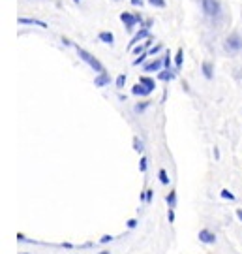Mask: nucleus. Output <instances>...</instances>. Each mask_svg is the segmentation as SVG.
Segmentation results:
<instances>
[{"label": "nucleus", "mask_w": 242, "mask_h": 254, "mask_svg": "<svg viewBox=\"0 0 242 254\" xmlns=\"http://www.w3.org/2000/svg\"><path fill=\"white\" fill-rule=\"evenodd\" d=\"M132 93L136 96H149L151 95V91L143 85V83H137V85H134V89H132Z\"/></svg>", "instance_id": "nucleus-8"}, {"label": "nucleus", "mask_w": 242, "mask_h": 254, "mask_svg": "<svg viewBox=\"0 0 242 254\" xmlns=\"http://www.w3.org/2000/svg\"><path fill=\"white\" fill-rule=\"evenodd\" d=\"M21 254H29V253H21Z\"/></svg>", "instance_id": "nucleus-35"}, {"label": "nucleus", "mask_w": 242, "mask_h": 254, "mask_svg": "<svg viewBox=\"0 0 242 254\" xmlns=\"http://www.w3.org/2000/svg\"><path fill=\"white\" fill-rule=\"evenodd\" d=\"M164 66H167V68L171 66V57H169V55H167L166 59H164Z\"/></svg>", "instance_id": "nucleus-31"}, {"label": "nucleus", "mask_w": 242, "mask_h": 254, "mask_svg": "<svg viewBox=\"0 0 242 254\" xmlns=\"http://www.w3.org/2000/svg\"><path fill=\"white\" fill-rule=\"evenodd\" d=\"M220 196H222L224 200H229V202H233V200H235V194H233V192H229L227 189H224V190L220 192Z\"/></svg>", "instance_id": "nucleus-18"}, {"label": "nucleus", "mask_w": 242, "mask_h": 254, "mask_svg": "<svg viewBox=\"0 0 242 254\" xmlns=\"http://www.w3.org/2000/svg\"><path fill=\"white\" fill-rule=\"evenodd\" d=\"M132 4H134V6H137V4L141 6V0H132Z\"/></svg>", "instance_id": "nucleus-33"}, {"label": "nucleus", "mask_w": 242, "mask_h": 254, "mask_svg": "<svg viewBox=\"0 0 242 254\" xmlns=\"http://www.w3.org/2000/svg\"><path fill=\"white\" fill-rule=\"evenodd\" d=\"M134 149H136L137 153H143V149H145V145H143V142L139 138H134Z\"/></svg>", "instance_id": "nucleus-19"}, {"label": "nucleus", "mask_w": 242, "mask_h": 254, "mask_svg": "<svg viewBox=\"0 0 242 254\" xmlns=\"http://www.w3.org/2000/svg\"><path fill=\"white\" fill-rule=\"evenodd\" d=\"M152 198H154V190H147V192H145V202H147V204H151Z\"/></svg>", "instance_id": "nucleus-26"}, {"label": "nucleus", "mask_w": 242, "mask_h": 254, "mask_svg": "<svg viewBox=\"0 0 242 254\" xmlns=\"http://www.w3.org/2000/svg\"><path fill=\"white\" fill-rule=\"evenodd\" d=\"M136 226H137V221H136V219H130V221H128V228H130V230H134Z\"/></svg>", "instance_id": "nucleus-29"}, {"label": "nucleus", "mask_w": 242, "mask_h": 254, "mask_svg": "<svg viewBox=\"0 0 242 254\" xmlns=\"http://www.w3.org/2000/svg\"><path fill=\"white\" fill-rule=\"evenodd\" d=\"M143 38H149V31H147V29H143V31H139L136 34V36H134V38H132V42H130V51H132V49L136 48V44L137 42H139V40H143Z\"/></svg>", "instance_id": "nucleus-7"}, {"label": "nucleus", "mask_w": 242, "mask_h": 254, "mask_svg": "<svg viewBox=\"0 0 242 254\" xmlns=\"http://www.w3.org/2000/svg\"><path fill=\"white\" fill-rule=\"evenodd\" d=\"M19 23H21V25H38V27H42V29H47L45 23H44V21H38V19H25V17H21Z\"/></svg>", "instance_id": "nucleus-10"}, {"label": "nucleus", "mask_w": 242, "mask_h": 254, "mask_svg": "<svg viewBox=\"0 0 242 254\" xmlns=\"http://www.w3.org/2000/svg\"><path fill=\"white\" fill-rule=\"evenodd\" d=\"M147 168H149V159H147V157H143L141 162H139V170H141V172H147Z\"/></svg>", "instance_id": "nucleus-22"}, {"label": "nucleus", "mask_w": 242, "mask_h": 254, "mask_svg": "<svg viewBox=\"0 0 242 254\" xmlns=\"http://www.w3.org/2000/svg\"><path fill=\"white\" fill-rule=\"evenodd\" d=\"M100 40H102V42H106V44H109V46H111V44L115 42V36H113L111 32H100Z\"/></svg>", "instance_id": "nucleus-13"}, {"label": "nucleus", "mask_w": 242, "mask_h": 254, "mask_svg": "<svg viewBox=\"0 0 242 254\" xmlns=\"http://www.w3.org/2000/svg\"><path fill=\"white\" fill-rule=\"evenodd\" d=\"M145 59H147V53H141V57H139V59H136V61H134V66H139V64L143 63Z\"/></svg>", "instance_id": "nucleus-27"}, {"label": "nucleus", "mask_w": 242, "mask_h": 254, "mask_svg": "<svg viewBox=\"0 0 242 254\" xmlns=\"http://www.w3.org/2000/svg\"><path fill=\"white\" fill-rule=\"evenodd\" d=\"M201 8H203V14L209 17V19H216L222 14V4L220 0H201Z\"/></svg>", "instance_id": "nucleus-1"}, {"label": "nucleus", "mask_w": 242, "mask_h": 254, "mask_svg": "<svg viewBox=\"0 0 242 254\" xmlns=\"http://www.w3.org/2000/svg\"><path fill=\"white\" fill-rule=\"evenodd\" d=\"M158 78H160V79H162V81H171V79H173V78H175V74H173V72H171V70L167 68L166 72H162V74H160Z\"/></svg>", "instance_id": "nucleus-16"}, {"label": "nucleus", "mask_w": 242, "mask_h": 254, "mask_svg": "<svg viewBox=\"0 0 242 254\" xmlns=\"http://www.w3.org/2000/svg\"><path fill=\"white\" fill-rule=\"evenodd\" d=\"M199 241L205 243V245H214V243H216V234L205 228V230L199 232Z\"/></svg>", "instance_id": "nucleus-5"}, {"label": "nucleus", "mask_w": 242, "mask_h": 254, "mask_svg": "<svg viewBox=\"0 0 242 254\" xmlns=\"http://www.w3.org/2000/svg\"><path fill=\"white\" fill-rule=\"evenodd\" d=\"M167 221L175 222V211H173V207H169V211H167Z\"/></svg>", "instance_id": "nucleus-25"}, {"label": "nucleus", "mask_w": 242, "mask_h": 254, "mask_svg": "<svg viewBox=\"0 0 242 254\" xmlns=\"http://www.w3.org/2000/svg\"><path fill=\"white\" fill-rule=\"evenodd\" d=\"M158 179H160L162 185H169V175H167L166 170H160V172H158Z\"/></svg>", "instance_id": "nucleus-17"}, {"label": "nucleus", "mask_w": 242, "mask_h": 254, "mask_svg": "<svg viewBox=\"0 0 242 254\" xmlns=\"http://www.w3.org/2000/svg\"><path fill=\"white\" fill-rule=\"evenodd\" d=\"M158 51H162V44H158V46H154V48L151 49V55H154V53H158Z\"/></svg>", "instance_id": "nucleus-30"}, {"label": "nucleus", "mask_w": 242, "mask_h": 254, "mask_svg": "<svg viewBox=\"0 0 242 254\" xmlns=\"http://www.w3.org/2000/svg\"><path fill=\"white\" fill-rule=\"evenodd\" d=\"M121 19H122V23L126 25V29H134V25L136 23H141V17L139 16H132V14H128V12H124V14H121Z\"/></svg>", "instance_id": "nucleus-4"}, {"label": "nucleus", "mask_w": 242, "mask_h": 254, "mask_svg": "<svg viewBox=\"0 0 242 254\" xmlns=\"http://www.w3.org/2000/svg\"><path fill=\"white\" fill-rule=\"evenodd\" d=\"M109 81H111L109 74H107V72H102V74L94 79V85H96V87H106V85H109Z\"/></svg>", "instance_id": "nucleus-6"}, {"label": "nucleus", "mask_w": 242, "mask_h": 254, "mask_svg": "<svg viewBox=\"0 0 242 254\" xmlns=\"http://www.w3.org/2000/svg\"><path fill=\"white\" fill-rule=\"evenodd\" d=\"M237 219L242 222V209H237Z\"/></svg>", "instance_id": "nucleus-32"}, {"label": "nucleus", "mask_w": 242, "mask_h": 254, "mask_svg": "<svg viewBox=\"0 0 242 254\" xmlns=\"http://www.w3.org/2000/svg\"><path fill=\"white\" fill-rule=\"evenodd\" d=\"M76 49H77V55H79V59H83V61H85V63L89 64L92 70H94V72H98V74L106 72V70H104V66H102V63H100V61H98L94 55H91L89 51H85V49L79 48V46H77Z\"/></svg>", "instance_id": "nucleus-2"}, {"label": "nucleus", "mask_w": 242, "mask_h": 254, "mask_svg": "<svg viewBox=\"0 0 242 254\" xmlns=\"http://www.w3.org/2000/svg\"><path fill=\"white\" fill-rule=\"evenodd\" d=\"M182 61H184V49L179 48L177 49V55H175V64H177V68H181L182 66Z\"/></svg>", "instance_id": "nucleus-15"}, {"label": "nucleus", "mask_w": 242, "mask_h": 254, "mask_svg": "<svg viewBox=\"0 0 242 254\" xmlns=\"http://www.w3.org/2000/svg\"><path fill=\"white\" fill-rule=\"evenodd\" d=\"M98 254H111L109 251H102V253H98Z\"/></svg>", "instance_id": "nucleus-34"}, {"label": "nucleus", "mask_w": 242, "mask_h": 254, "mask_svg": "<svg viewBox=\"0 0 242 254\" xmlns=\"http://www.w3.org/2000/svg\"><path fill=\"white\" fill-rule=\"evenodd\" d=\"M162 66H164V61H162V59H156V61H152V63H149L145 66V72H158Z\"/></svg>", "instance_id": "nucleus-9"}, {"label": "nucleus", "mask_w": 242, "mask_h": 254, "mask_svg": "<svg viewBox=\"0 0 242 254\" xmlns=\"http://www.w3.org/2000/svg\"><path fill=\"white\" fill-rule=\"evenodd\" d=\"M139 83H143V85H145V87H147L151 93L154 91V89H156V83H154V79H151V78H141V79H139Z\"/></svg>", "instance_id": "nucleus-14"}, {"label": "nucleus", "mask_w": 242, "mask_h": 254, "mask_svg": "<svg viewBox=\"0 0 242 254\" xmlns=\"http://www.w3.org/2000/svg\"><path fill=\"white\" fill-rule=\"evenodd\" d=\"M226 51L227 53H241L242 51V38L239 32L229 34L226 40Z\"/></svg>", "instance_id": "nucleus-3"}, {"label": "nucleus", "mask_w": 242, "mask_h": 254, "mask_svg": "<svg viewBox=\"0 0 242 254\" xmlns=\"http://www.w3.org/2000/svg\"><path fill=\"white\" fill-rule=\"evenodd\" d=\"M203 74L207 79H212L214 78V68H212L211 63H203Z\"/></svg>", "instance_id": "nucleus-11"}, {"label": "nucleus", "mask_w": 242, "mask_h": 254, "mask_svg": "<svg viewBox=\"0 0 242 254\" xmlns=\"http://www.w3.org/2000/svg\"><path fill=\"white\" fill-rule=\"evenodd\" d=\"M166 202H167V206L175 209V206H177V192L175 190L169 192V194H167V198H166Z\"/></svg>", "instance_id": "nucleus-12"}, {"label": "nucleus", "mask_w": 242, "mask_h": 254, "mask_svg": "<svg viewBox=\"0 0 242 254\" xmlns=\"http://www.w3.org/2000/svg\"><path fill=\"white\" fill-rule=\"evenodd\" d=\"M149 104H151V102H141V104H137V106H136V113H143L145 110H147V108H149Z\"/></svg>", "instance_id": "nucleus-21"}, {"label": "nucleus", "mask_w": 242, "mask_h": 254, "mask_svg": "<svg viewBox=\"0 0 242 254\" xmlns=\"http://www.w3.org/2000/svg\"><path fill=\"white\" fill-rule=\"evenodd\" d=\"M151 42H152V40H149V42H147V44H143V46H136V48L132 49V51H134V53H137V55H139V53H145V48H147V46H151Z\"/></svg>", "instance_id": "nucleus-20"}, {"label": "nucleus", "mask_w": 242, "mask_h": 254, "mask_svg": "<svg viewBox=\"0 0 242 254\" xmlns=\"http://www.w3.org/2000/svg\"><path fill=\"white\" fill-rule=\"evenodd\" d=\"M113 236H104V238L100 239V243H104V245H106V243H111V241H113Z\"/></svg>", "instance_id": "nucleus-28"}, {"label": "nucleus", "mask_w": 242, "mask_h": 254, "mask_svg": "<svg viewBox=\"0 0 242 254\" xmlns=\"http://www.w3.org/2000/svg\"><path fill=\"white\" fill-rule=\"evenodd\" d=\"M76 2H79V0H76Z\"/></svg>", "instance_id": "nucleus-36"}, {"label": "nucleus", "mask_w": 242, "mask_h": 254, "mask_svg": "<svg viewBox=\"0 0 242 254\" xmlns=\"http://www.w3.org/2000/svg\"><path fill=\"white\" fill-rule=\"evenodd\" d=\"M149 4L156 8H166V0H149Z\"/></svg>", "instance_id": "nucleus-23"}, {"label": "nucleus", "mask_w": 242, "mask_h": 254, "mask_svg": "<svg viewBox=\"0 0 242 254\" xmlns=\"http://www.w3.org/2000/svg\"><path fill=\"white\" fill-rule=\"evenodd\" d=\"M124 83H126V76H124V74H121V76L117 78V87H119V89H122V87H124Z\"/></svg>", "instance_id": "nucleus-24"}]
</instances>
